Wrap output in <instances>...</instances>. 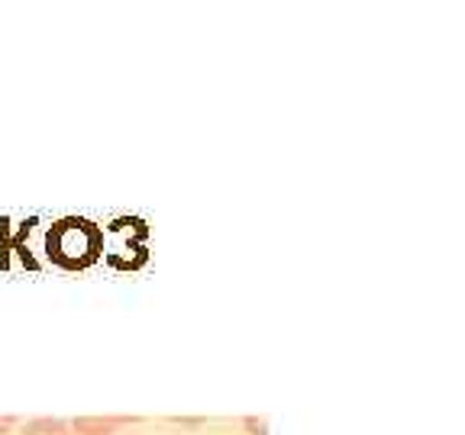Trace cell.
I'll list each match as a JSON object with an SVG mask.
<instances>
[{
  "mask_svg": "<svg viewBox=\"0 0 465 435\" xmlns=\"http://www.w3.org/2000/svg\"><path fill=\"white\" fill-rule=\"evenodd\" d=\"M49 255L68 268H78L97 255V229L84 219H65L49 232Z\"/></svg>",
  "mask_w": 465,
  "mask_h": 435,
  "instance_id": "obj_1",
  "label": "cell"
},
{
  "mask_svg": "<svg viewBox=\"0 0 465 435\" xmlns=\"http://www.w3.org/2000/svg\"><path fill=\"white\" fill-rule=\"evenodd\" d=\"M20 435H72L65 420H52V416H39V420H29L23 426Z\"/></svg>",
  "mask_w": 465,
  "mask_h": 435,
  "instance_id": "obj_3",
  "label": "cell"
},
{
  "mask_svg": "<svg viewBox=\"0 0 465 435\" xmlns=\"http://www.w3.org/2000/svg\"><path fill=\"white\" fill-rule=\"evenodd\" d=\"M246 429L249 435H269L265 432V420H255V416H246Z\"/></svg>",
  "mask_w": 465,
  "mask_h": 435,
  "instance_id": "obj_4",
  "label": "cell"
},
{
  "mask_svg": "<svg viewBox=\"0 0 465 435\" xmlns=\"http://www.w3.org/2000/svg\"><path fill=\"white\" fill-rule=\"evenodd\" d=\"M126 422H130V416H78L68 422V429H72V435H114Z\"/></svg>",
  "mask_w": 465,
  "mask_h": 435,
  "instance_id": "obj_2",
  "label": "cell"
},
{
  "mask_svg": "<svg viewBox=\"0 0 465 435\" xmlns=\"http://www.w3.org/2000/svg\"><path fill=\"white\" fill-rule=\"evenodd\" d=\"M10 422H14V420H10V416H7V420H0V432H4V429H7Z\"/></svg>",
  "mask_w": 465,
  "mask_h": 435,
  "instance_id": "obj_5",
  "label": "cell"
}]
</instances>
